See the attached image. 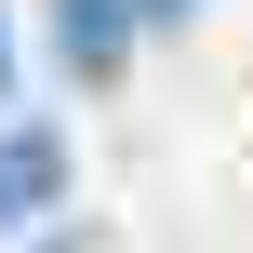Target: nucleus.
Listing matches in <instances>:
<instances>
[{
    "label": "nucleus",
    "mask_w": 253,
    "mask_h": 253,
    "mask_svg": "<svg viewBox=\"0 0 253 253\" xmlns=\"http://www.w3.org/2000/svg\"><path fill=\"white\" fill-rule=\"evenodd\" d=\"M0 107H13V40H0Z\"/></svg>",
    "instance_id": "20e7f679"
},
{
    "label": "nucleus",
    "mask_w": 253,
    "mask_h": 253,
    "mask_svg": "<svg viewBox=\"0 0 253 253\" xmlns=\"http://www.w3.org/2000/svg\"><path fill=\"white\" fill-rule=\"evenodd\" d=\"M120 40H133V0H53V53H67L80 80H107Z\"/></svg>",
    "instance_id": "f03ea898"
},
{
    "label": "nucleus",
    "mask_w": 253,
    "mask_h": 253,
    "mask_svg": "<svg viewBox=\"0 0 253 253\" xmlns=\"http://www.w3.org/2000/svg\"><path fill=\"white\" fill-rule=\"evenodd\" d=\"M187 13H200V0H133V27H187Z\"/></svg>",
    "instance_id": "7ed1b4c3"
},
{
    "label": "nucleus",
    "mask_w": 253,
    "mask_h": 253,
    "mask_svg": "<svg viewBox=\"0 0 253 253\" xmlns=\"http://www.w3.org/2000/svg\"><path fill=\"white\" fill-rule=\"evenodd\" d=\"M53 187H67V147H53L40 120H13V133H0V227L53 213Z\"/></svg>",
    "instance_id": "f257e3e1"
}]
</instances>
